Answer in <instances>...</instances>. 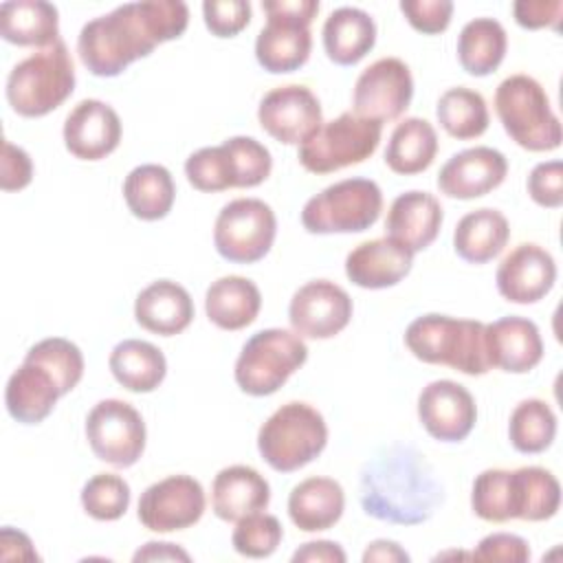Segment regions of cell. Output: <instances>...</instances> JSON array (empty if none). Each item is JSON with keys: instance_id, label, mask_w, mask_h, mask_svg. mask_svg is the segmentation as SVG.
I'll return each instance as SVG.
<instances>
[{"instance_id": "1", "label": "cell", "mask_w": 563, "mask_h": 563, "mask_svg": "<svg viewBox=\"0 0 563 563\" xmlns=\"http://www.w3.org/2000/svg\"><path fill=\"white\" fill-rule=\"evenodd\" d=\"M189 24L183 0L125 2L86 22L77 37L81 64L97 77H117L158 44L176 40Z\"/></svg>"}, {"instance_id": "2", "label": "cell", "mask_w": 563, "mask_h": 563, "mask_svg": "<svg viewBox=\"0 0 563 563\" xmlns=\"http://www.w3.org/2000/svg\"><path fill=\"white\" fill-rule=\"evenodd\" d=\"M559 506V479L541 466L486 468L475 477L471 490L473 512L493 523L508 519L545 521L556 515Z\"/></svg>"}, {"instance_id": "3", "label": "cell", "mask_w": 563, "mask_h": 563, "mask_svg": "<svg viewBox=\"0 0 563 563\" xmlns=\"http://www.w3.org/2000/svg\"><path fill=\"white\" fill-rule=\"evenodd\" d=\"M484 325L475 319L449 314H422L405 330L409 352L431 365H446L468 376H482L490 369L484 345Z\"/></svg>"}, {"instance_id": "4", "label": "cell", "mask_w": 563, "mask_h": 563, "mask_svg": "<svg viewBox=\"0 0 563 563\" xmlns=\"http://www.w3.org/2000/svg\"><path fill=\"white\" fill-rule=\"evenodd\" d=\"M75 90V64L68 46L57 40L18 62L7 77V101L20 117H44Z\"/></svg>"}, {"instance_id": "5", "label": "cell", "mask_w": 563, "mask_h": 563, "mask_svg": "<svg viewBox=\"0 0 563 563\" xmlns=\"http://www.w3.org/2000/svg\"><path fill=\"white\" fill-rule=\"evenodd\" d=\"M495 112L506 134L528 152H550L561 145V121L543 86L523 73L506 77L495 90Z\"/></svg>"}, {"instance_id": "6", "label": "cell", "mask_w": 563, "mask_h": 563, "mask_svg": "<svg viewBox=\"0 0 563 563\" xmlns=\"http://www.w3.org/2000/svg\"><path fill=\"white\" fill-rule=\"evenodd\" d=\"M328 444V424L308 402H286L275 409L257 431L262 460L279 473H292L310 464Z\"/></svg>"}, {"instance_id": "7", "label": "cell", "mask_w": 563, "mask_h": 563, "mask_svg": "<svg viewBox=\"0 0 563 563\" xmlns=\"http://www.w3.org/2000/svg\"><path fill=\"white\" fill-rule=\"evenodd\" d=\"M273 169L266 145L253 136H231L213 147H200L185 161V176L198 191L257 187Z\"/></svg>"}, {"instance_id": "8", "label": "cell", "mask_w": 563, "mask_h": 563, "mask_svg": "<svg viewBox=\"0 0 563 563\" xmlns=\"http://www.w3.org/2000/svg\"><path fill=\"white\" fill-rule=\"evenodd\" d=\"M266 26L255 40L257 64L273 73L299 70L312 48L310 22L319 13L317 0H264Z\"/></svg>"}, {"instance_id": "9", "label": "cell", "mask_w": 563, "mask_h": 563, "mask_svg": "<svg viewBox=\"0 0 563 563\" xmlns=\"http://www.w3.org/2000/svg\"><path fill=\"white\" fill-rule=\"evenodd\" d=\"M308 358V347L297 332L266 328L255 332L235 361V383L249 396L275 394Z\"/></svg>"}, {"instance_id": "10", "label": "cell", "mask_w": 563, "mask_h": 563, "mask_svg": "<svg viewBox=\"0 0 563 563\" xmlns=\"http://www.w3.org/2000/svg\"><path fill=\"white\" fill-rule=\"evenodd\" d=\"M383 209V191L369 178H345L328 185L301 209L308 233H358L369 229Z\"/></svg>"}, {"instance_id": "11", "label": "cell", "mask_w": 563, "mask_h": 563, "mask_svg": "<svg viewBox=\"0 0 563 563\" xmlns=\"http://www.w3.org/2000/svg\"><path fill=\"white\" fill-rule=\"evenodd\" d=\"M383 123L343 112L299 145V163L310 174H330L369 158L380 143Z\"/></svg>"}, {"instance_id": "12", "label": "cell", "mask_w": 563, "mask_h": 563, "mask_svg": "<svg viewBox=\"0 0 563 563\" xmlns=\"http://www.w3.org/2000/svg\"><path fill=\"white\" fill-rule=\"evenodd\" d=\"M275 235V211L260 198L227 202L213 224V246L220 257L233 264L260 262L271 251Z\"/></svg>"}, {"instance_id": "13", "label": "cell", "mask_w": 563, "mask_h": 563, "mask_svg": "<svg viewBox=\"0 0 563 563\" xmlns=\"http://www.w3.org/2000/svg\"><path fill=\"white\" fill-rule=\"evenodd\" d=\"M145 422L125 400H99L86 418V440L92 453L117 468L136 464L145 451Z\"/></svg>"}, {"instance_id": "14", "label": "cell", "mask_w": 563, "mask_h": 563, "mask_svg": "<svg viewBox=\"0 0 563 563\" xmlns=\"http://www.w3.org/2000/svg\"><path fill=\"white\" fill-rule=\"evenodd\" d=\"M413 77L398 57H380L369 64L354 84V114L372 121H394L411 103Z\"/></svg>"}, {"instance_id": "15", "label": "cell", "mask_w": 563, "mask_h": 563, "mask_svg": "<svg viewBox=\"0 0 563 563\" xmlns=\"http://www.w3.org/2000/svg\"><path fill=\"white\" fill-rule=\"evenodd\" d=\"M207 499L191 475H169L141 493L139 521L152 532L185 530L200 521Z\"/></svg>"}, {"instance_id": "16", "label": "cell", "mask_w": 563, "mask_h": 563, "mask_svg": "<svg viewBox=\"0 0 563 563\" xmlns=\"http://www.w3.org/2000/svg\"><path fill=\"white\" fill-rule=\"evenodd\" d=\"M257 121L266 134L284 145H301L323 123L317 95L301 86L288 84L268 90L257 108Z\"/></svg>"}, {"instance_id": "17", "label": "cell", "mask_w": 563, "mask_h": 563, "mask_svg": "<svg viewBox=\"0 0 563 563\" xmlns=\"http://www.w3.org/2000/svg\"><path fill=\"white\" fill-rule=\"evenodd\" d=\"M352 299L330 279H312L295 290L288 303V321L299 336L332 339L352 319Z\"/></svg>"}, {"instance_id": "18", "label": "cell", "mask_w": 563, "mask_h": 563, "mask_svg": "<svg viewBox=\"0 0 563 563\" xmlns=\"http://www.w3.org/2000/svg\"><path fill=\"white\" fill-rule=\"evenodd\" d=\"M418 418L431 438L460 442L475 427L477 405L464 385L440 378L422 387L418 396Z\"/></svg>"}, {"instance_id": "19", "label": "cell", "mask_w": 563, "mask_h": 563, "mask_svg": "<svg viewBox=\"0 0 563 563\" xmlns=\"http://www.w3.org/2000/svg\"><path fill=\"white\" fill-rule=\"evenodd\" d=\"M556 282V262L543 246L523 242L515 246L497 266L495 284L510 303H534L543 299Z\"/></svg>"}, {"instance_id": "20", "label": "cell", "mask_w": 563, "mask_h": 563, "mask_svg": "<svg viewBox=\"0 0 563 563\" xmlns=\"http://www.w3.org/2000/svg\"><path fill=\"white\" fill-rule=\"evenodd\" d=\"M508 174L506 156L488 145L453 154L438 174V189L457 200H473L497 189Z\"/></svg>"}, {"instance_id": "21", "label": "cell", "mask_w": 563, "mask_h": 563, "mask_svg": "<svg viewBox=\"0 0 563 563\" xmlns=\"http://www.w3.org/2000/svg\"><path fill=\"white\" fill-rule=\"evenodd\" d=\"M64 145L81 161H101L121 143V119L99 99H81L64 121Z\"/></svg>"}, {"instance_id": "22", "label": "cell", "mask_w": 563, "mask_h": 563, "mask_svg": "<svg viewBox=\"0 0 563 563\" xmlns=\"http://www.w3.org/2000/svg\"><path fill=\"white\" fill-rule=\"evenodd\" d=\"M484 345L488 365L508 374H526L543 358V341L537 323L517 314L484 325Z\"/></svg>"}, {"instance_id": "23", "label": "cell", "mask_w": 563, "mask_h": 563, "mask_svg": "<svg viewBox=\"0 0 563 563\" xmlns=\"http://www.w3.org/2000/svg\"><path fill=\"white\" fill-rule=\"evenodd\" d=\"M59 396H66V391L55 372L29 354L9 376L4 389L7 411L22 424L42 422L53 411Z\"/></svg>"}, {"instance_id": "24", "label": "cell", "mask_w": 563, "mask_h": 563, "mask_svg": "<svg viewBox=\"0 0 563 563\" xmlns=\"http://www.w3.org/2000/svg\"><path fill=\"white\" fill-rule=\"evenodd\" d=\"M444 220L442 205L429 191H405L394 198L385 220V235L413 255L433 244Z\"/></svg>"}, {"instance_id": "25", "label": "cell", "mask_w": 563, "mask_h": 563, "mask_svg": "<svg viewBox=\"0 0 563 563\" xmlns=\"http://www.w3.org/2000/svg\"><path fill=\"white\" fill-rule=\"evenodd\" d=\"M411 264L413 253L385 235L354 246L345 257V275L358 288L380 290L407 277Z\"/></svg>"}, {"instance_id": "26", "label": "cell", "mask_w": 563, "mask_h": 563, "mask_svg": "<svg viewBox=\"0 0 563 563\" xmlns=\"http://www.w3.org/2000/svg\"><path fill=\"white\" fill-rule=\"evenodd\" d=\"M134 319L147 332L174 336L189 328L194 301L185 286L172 279H156L136 295Z\"/></svg>"}, {"instance_id": "27", "label": "cell", "mask_w": 563, "mask_h": 563, "mask_svg": "<svg viewBox=\"0 0 563 563\" xmlns=\"http://www.w3.org/2000/svg\"><path fill=\"white\" fill-rule=\"evenodd\" d=\"M271 501L266 477L246 464H233L213 477L211 508L222 521H240L242 517L264 510Z\"/></svg>"}, {"instance_id": "28", "label": "cell", "mask_w": 563, "mask_h": 563, "mask_svg": "<svg viewBox=\"0 0 563 563\" xmlns=\"http://www.w3.org/2000/svg\"><path fill=\"white\" fill-rule=\"evenodd\" d=\"M345 508V493L332 477H308L288 495L290 521L303 532L332 528Z\"/></svg>"}, {"instance_id": "29", "label": "cell", "mask_w": 563, "mask_h": 563, "mask_svg": "<svg viewBox=\"0 0 563 563\" xmlns=\"http://www.w3.org/2000/svg\"><path fill=\"white\" fill-rule=\"evenodd\" d=\"M325 55L339 66L361 62L376 44V22L358 7H339L323 22Z\"/></svg>"}, {"instance_id": "30", "label": "cell", "mask_w": 563, "mask_h": 563, "mask_svg": "<svg viewBox=\"0 0 563 563\" xmlns=\"http://www.w3.org/2000/svg\"><path fill=\"white\" fill-rule=\"evenodd\" d=\"M0 35L15 46L46 48L59 40L57 7L44 0H7L0 4Z\"/></svg>"}, {"instance_id": "31", "label": "cell", "mask_w": 563, "mask_h": 563, "mask_svg": "<svg viewBox=\"0 0 563 563\" xmlns=\"http://www.w3.org/2000/svg\"><path fill=\"white\" fill-rule=\"evenodd\" d=\"M262 308V292L255 282L242 275L216 279L205 292V312L220 330H242L251 325Z\"/></svg>"}, {"instance_id": "32", "label": "cell", "mask_w": 563, "mask_h": 563, "mask_svg": "<svg viewBox=\"0 0 563 563\" xmlns=\"http://www.w3.org/2000/svg\"><path fill=\"white\" fill-rule=\"evenodd\" d=\"M510 227L501 211L482 207L460 218L453 231V249L468 264H486L508 244Z\"/></svg>"}, {"instance_id": "33", "label": "cell", "mask_w": 563, "mask_h": 563, "mask_svg": "<svg viewBox=\"0 0 563 563\" xmlns=\"http://www.w3.org/2000/svg\"><path fill=\"white\" fill-rule=\"evenodd\" d=\"M110 372L121 387L136 394L154 391L167 374L165 354L150 341L123 339L108 358Z\"/></svg>"}, {"instance_id": "34", "label": "cell", "mask_w": 563, "mask_h": 563, "mask_svg": "<svg viewBox=\"0 0 563 563\" xmlns=\"http://www.w3.org/2000/svg\"><path fill=\"white\" fill-rule=\"evenodd\" d=\"M438 154L435 128L420 117L402 119L385 147V165L394 174L413 176L424 172Z\"/></svg>"}, {"instance_id": "35", "label": "cell", "mask_w": 563, "mask_h": 563, "mask_svg": "<svg viewBox=\"0 0 563 563\" xmlns=\"http://www.w3.org/2000/svg\"><path fill=\"white\" fill-rule=\"evenodd\" d=\"M123 198L132 216L141 220L165 218L176 198V185L167 167L156 163H145L134 167L123 180Z\"/></svg>"}, {"instance_id": "36", "label": "cell", "mask_w": 563, "mask_h": 563, "mask_svg": "<svg viewBox=\"0 0 563 563\" xmlns=\"http://www.w3.org/2000/svg\"><path fill=\"white\" fill-rule=\"evenodd\" d=\"M508 48L504 26L493 18L466 22L457 35L460 66L473 77H486L499 68Z\"/></svg>"}, {"instance_id": "37", "label": "cell", "mask_w": 563, "mask_h": 563, "mask_svg": "<svg viewBox=\"0 0 563 563\" xmlns=\"http://www.w3.org/2000/svg\"><path fill=\"white\" fill-rule=\"evenodd\" d=\"M435 117L444 128V132L460 141L482 136L488 130V121H490L488 106L482 92L466 86H455L444 90L438 99Z\"/></svg>"}, {"instance_id": "38", "label": "cell", "mask_w": 563, "mask_h": 563, "mask_svg": "<svg viewBox=\"0 0 563 563\" xmlns=\"http://www.w3.org/2000/svg\"><path fill=\"white\" fill-rule=\"evenodd\" d=\"M554 435L556 416L545 400L526 398L512 409L508 422V438L519 453H541L552 444Z\"/></svg>"}, {"instance_id": "39", "label": "cell", "mask_w": 563, "mask_h": 563, "mask_svg": "<svg viewBox=\"0 0 563 563\" xmlns=\"http://www.w3.org/2000/svg\"><path fill=\"white\" fill-rule=\"evenodd\" d=\"M81 506L97 521H117L130 506V486L121 475L97 473L81 488Z\"/></svg>"}, {"instance_id": "40", "label": "cell", "mask_w": 563, "mask_h": 563, "mask_svg": "<svg viewBox=\"0 0 563 563\" xmlns=\"http://www.w3.org/2000/svg\"><path fill=\"white\" fill-rule=\"evenodd\" d=\"M284 528L275 515L268 512H251L235 521V530L231 534L233 550L249 559H266L282 543Z\"/></svg>"}, {"instance_id": "41", "label": "cell", "mask_w": 563, "mask_h": 563, "mask_svg": "<svg viewBox=\"0 0 563 563\" xmlns=\"http://www.w3.org/2000/svg\"><path fill=\"white\" fill-rule=\"evenodd\" d=\"M26 354L48 365L64 385L66 394L73 391L84 376V354L73 341L64 336L42 339L35 345H31Z\"/></svg>"}, {"instance_id": "42", "label": "cell", "mask_w": 563, "mask_h": 563, "mask_svg": "<svg viewBox=\"0 0 563 563\" xmlns=\"http://www.w3.org/2000/svg\"><path fill=\"white\" fill-rule=\"evenodd\" d=\"M202 18L216 37H233L249 26L251 4L249 0H205Z\"/></svg>"}, {"instance_id": "43", "label": "cell", "mask_w": 563, "mask_h": 563, "mask_svg": "<svg viewBox=\"0 0 563 563\" xmlns=\"http://www.w3.org/2000/svg\"><path fill=\"white\" fill-rule=\"evenodd\" d=\"M400 11L416 31L424 35H435L446 31L453 15V2L451 0H402Z\"/></svg>"}, {"instance_id": "44", "label": "cell", "mask_w": 563, "mask_h": 563, "mask_svg": "<svg viewBox=\"0 0 563 563\" xmlns=\"http://www.w3.org/2000/svg\"><path fill=\"white\" fill-rule=\"evenodd\" d=\"M530 198L545 209H559L563 205V163L545 161L532 167L528 176Z\"/></svg>"}, {"instance_id": "45", "label": "cell", "mask_w": 563, "mask_h": 563, "mask_svg": "<svg viewBox=\"0 0 563 563\" xmlns=\"http://www.w3.org/2000/svg\"><path fill=\"white\" fill-rule=\"evenodd\" d=\"M479 561H512L523 563L530 561V545L523 537L510 532H493L484 537L471 554Z\"/></svg>"}, {"instance_id": "46", "label": "cell", "mask_w": 563, "mask_h": 563, "mask_svg": "<svg viewBox=\"0 0 563 563\" xmlns=\"http://www.w3.org/2000/svg\"><path fill=\"white\" fill-rule=\"evenodd\" d=\"M33 180V163L26 150L13 145L9 139L2 143V174L0 187L4 191H20Z\"/></svg>"}, {"instance_id": "47", "label": "cell", "mask_w": 563, "mask_h": 563, "mask_svg": "<svg viewBox=\"0 0 563 563\" xmlns=\"http://www.w3.org/2000/svg\"><path fill=\"white\" fill-rule=\"evenodd\" d=\"M563 11L561 0H517L512 7L515 20L523 29H543L559 26Z\"/></svg>"}, {"instance_id": "48", "label": "cell", "mask_w": 563, "mask_h": 563, "mask_svg": "<svg viewBox=\"0 0 563 563\" xmlns=\"http://www.w3.org/2000/svg\"><path fill=\"white\" fill-rule=\"evenodd\" d=\"M0 559L2 561H37V552L31 539L11 526H4L0 532Z\"/></svg>"}, {"instance_id": "49", "label": "cell", "mask_w": 563, "mask_h": 563, "mask_svg": "<svg viewBox=\"0 0 563 563\" xmlns=\"http://www.w3.org/2000/svg\"><path fill=\"white\" fill-rule=\"evenodd\" d=\"M299 561H308V563H314V561L317 563H343L345 561V552L334 541H308V543H303L292 554V563H299Z\"/></svg>"}, {"instance_id": "50", "label": "cell", "mask_w": 563, "mask_h": 563, "mask_svg": "<svg viewBox=\"0 0 563 563\" xmlns=\"http://www.w3.org/2000/svg\"><path fill=\"white\" fill-rule=\"evenodd\" d=\"M191 556L178 548L176 543L167 541H150L141 550L134 552V561H189Z\"/></svg>"}, {"instance_id": "51", "label": "cell", "mask_w": 563, "mask_h": 563, "mask_svg": "<svg viewBox=\"0 0 563 563\" xmlns=\"http://www.w3.org/2000/svg\"><path fill=\"white\" fill-rule=\"evenodd\" d=\"M369 561H387V563H407L409 554L396 543V541H387V539H378L372 541L367 545V550L363 552V563Z\"/></svg>"}]
</instances>
